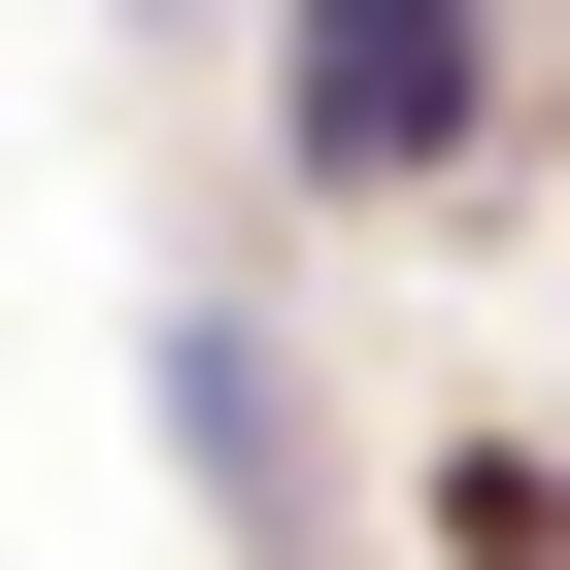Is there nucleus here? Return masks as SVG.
<instances>
[{"label": "nucleus", "instance_id": "f257e3e1", "mask_svg": "<svg viewBox=\"0 0 570 570\" xmlns=\"http://www.w3.org/2000/svg\"><path fill=\"white\" fill-rule=\"evenodd\" d=\"M303 168H470V0H303Z\"/></svg>", "mask_w": 570, "mask_h": 570}]
</instances>
